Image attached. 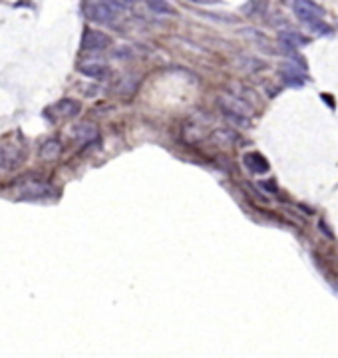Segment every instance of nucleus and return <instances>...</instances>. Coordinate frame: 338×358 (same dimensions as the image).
I'll use <instances>...</instances> for the list:
<instances>
[{
    "label": "nucleus",
    "instance_id": "10",
    "mask_svg": "<svg viewBox=\"0 0 338 358\" xmlns=\"http://www.w3.org/2000/svg\"><path fill=\"white\" fill-rule=\"evenodd\" d=\"M237 134L235 132H231V130H215L213 134H211V141H213L215 145H221V147H229V145H233V143H237Z\"/></svg>",
    "mask_w": 338,
    "mask_h": 358
},
{
    "label": "nucleus",
    "instance_id": "15",
    "mask_svg": "<svg viewBox=\"0 0 338 358\" xmlns=\"http://www.w3.org/2000/svg\"><path fill=\"white\" fill-rule=\"evenodd\" d=\"M279 40L283 42V44L287 46V48H299V46H303V44H306V38H303L299 32H281L279 34Z\"/></svg>",
    "mask_w": 338,
    "mask_h": 358
},
{
    "label": "nucleus",
    "instance_id": "4",
    "mask_svg": "<svg viewBox=\"0 0 338 358\" xmlns=\"http://www.w3.org/2000/svg\"><path fill=\"white\" fill-rule=\"evenodd\" d=\"M110 46V38L100 30H86L82 36V50L86 52H101Z\"/></svg>",
    "mask_w": 338,
    "mask_h": 358
},
{
    "label": "nucleus",
    "instance_id": "18",
    "mask_svg": "<svg viewBox=\"0 0 338 358\" xmlns=\"http://www.w3.org/2000/svg\"><path fill=\"white\" fill-rule=\"evenodd\" d=\"M319 227H321V229L324 231V233H326V237H332V233H330V231L326 229V225H324V223H319Z\"/></svg>",
    "mask_w": 338,
    "mask_h": 358
},
{
    "label": "nucleus",
    "instance_id": "5",
    "mask_svg": "<svg viewBox=\"0 0 338 358\" xmlns=\"http://www.w3.org/2000/svg\"><path fill=\"white\" fill-rule=\"evenodd\" d=\"M24 159V153L16 145H0V167L4 170H12V167L20 165Z\"/></svg>",
    "mask_w": 338,
    "mask_h": 358
},
{
    "label": "nucleus",
    "instance_id": "3",
    "mask_svg": "<svg viewBox=\"0 0 338 358\" xmlns=\"http://www.w3.org/2000/svg\"><path fill=\"white\" fill-rule=\"evenodd\" d=\"M86 14L92 22L98 24H114L116 22V10H112L110 6H105L100 0H92V2L86 4Z\"/></svg>",
    "mask_w": 338,
    "mask_h": 358
},
{
    "label": "nucleus",
    "instance_id": "2",
    "mask_svg": "<svg viewBox=\"0 0 338 358\" xmlns=\"http://www.w3.org/2000/svg\"><path fill=\"white\" fill-rule=\"evenodd\" d=\"M221 110L225 114V118L229 121H233L235 125H241V128H247L249 125V108L237 98H225L221 100Z\"/></svg>",
    "mask_w": 338,
    "mask_h": 358
},
{
    "label": "nucleus",
    "instance_id": "6",
    "mask_svg": "<svg viewBox=\"0 0 338 358\" xmlns=\"http://www.w3.org/2000/svg\"><path fill=\"white\" fill-rule=\"evenodd\" d=\"M243 163L247 165V170L253 171L255 175H263V173L269 171V161H267L261 153H257V152L245 153V155H243Z\"/></svg>",
    "mask_w": 338,
    "mask_h": 358
},
{
    "label": "nucleus",
    "instance_id": "14",
    "mask_svg": "<svg viewBox=\"0 0 338 358\" xmlns=\"http://www.w3.org/2000/svg\"><path fill=\"white\" fill-rule=\"evenodd\" d=\"M145 4L150 10H153L155 14H161V16H173L175 14V8L167 2V0H145Z\"/></svg>",
    "mask_w": 338,
    "mask_h": 358
},
{
    "label": "nucleus",
    "instance_id": "13",
    "mask_svg": "<svg viewBox=\"0 0 338 358\" xmlns=\"http://www.w3.org/2000/svg\"><path fill=\"white\" fill-rule=\"evenodd\" d=\"M281 74H283V80H285L287 84H290V86H297V88H299V86H303V84H304V78H303L301 70L294 68V66H290V64L285 66Z\"/></svg>",
    "mask_w": 338,
    "mask_h": 358
},
{
    "label": "nucleus",
    "instance_id": "9",
    "mask_svg": "<svg viewBox=\"0 0 338 358\" xmlns=\"http://www.w3.org/2000/svg\"><path fill=\"white\" fill-rule=\"evenodd\" d=\"M72 132H74V137L80 139V141H84V143H88V141H92V139L98 137V128H96L94 123H88V121H82V123L74 125Z\"/></svg>",
    "mask_w": 338,
    "mask_h": 358
},
{
    "label": "nucleus",
    "instance_id": "12",
    "mask_svg": "<svg viewBox=\"0 0 338 358\" xmlns=\"http://www.w3.org/2000/svg\"><path fill=\"white\" fill-rule=\"evenodd\" d=\"M48 193H52V189L44 183H28L22 189V195L28 197V199H38V197H44Z\"/></svg>",
    "mask_w": 338,
    "mask_h": 358
},
{
    "label": "nucleus",
    "instance_id": "17",
    "mask_svg": "<svg viewBox=\"0 0 338 358\" xmlns=\"http://www.w3.org/2000/svg\"><path fill=\"white\" fill-rule=\"evenodd\" d=\"M310 30L312 32H316V34H330L332 30H330V26H326L324 22H316L314 26H310Z\"/></svg>",
    "mask_w": 338,
    "mask_h": 358
},
{
    "label": "nucleus",
    "instance_id": "8",
    "mask_svg": "<svg viewBox=\"0 0 338 358\" xmlns=\"http://www.w3.org/2000/svg\"><path fill=\"white\" fill-rule=\"evenodd\" d=\"M80 110H82L80 102L70 100V98L60 100V102L56 103V106H54V112H56L60 118H74V116H78V114H80Z\"/></svg>",
    "mask_w": 338,
    "mask_h": 358
},
{
    "label": "nucleus",
    "instance_id": "11",
    "mask_svg": "<svg viewBox=\"0 0 338 358\" xmlns=\"http://www.w3.org/2000/svg\"><path fill=\"white\" fill-rule=\"evenodd\" d=\"M62 152V145L58 139H46L40 145V157L42 159H56Z\"/></svg>",
    "mask_w": 338,
    "mask_h": 358
},
{
    "label": "nucleus",
    "instance_id": "19",
    "mask_svg": "<svg viewBox=\"0 0 338 358\" xmlns=\"http://www.w3.org/2000/svg\"><path fill=\"white\" fill-rule=\"evenodd\" d=\"M121 2H123V4H125V6H128V8H130V6H132V4H134V2H135V0H121Z\"/></svg>",
    "mask_w": 338,
    "mask_h": 358
},
{
    "label": "nucleus",
    "instance_id": "1",
    "mask_svg": "<svg viewBox=\"0 0 338 358\" xmlns=\"http://www.w3.org/2000/svg\"><path fill=\"white\" fill-rule=\"evenodd\" d=\"M292 12L301 22H304L308 26H314L316 22H322V18H324V10L316 2H312V0H294Z\"/></svg>",
    "mask_w": 338,
    "mask_h": 358
},
{
    "label": "nucleus",
    "instance_id": "16",
    "mask_svg": "<svg viewBox=\"0 0 338 358\" xmlns=\"http://www.w3.org/2000/svg\"><path fill=\"white\" fill-rule=\"evenodd\" d=\"M100 2H103L105 6H110L112 10H116V12H121V10H125L128 6H125L121 0H100Z\"/></svg>",
    "mask_w": 338,
    "mask_h": 358
},
{
    "label": "nucleus",
    "instance_id": "7",
    "mask_svg": "<svg viewBox=\"0 0 338 358\" xmlns=\"http://www.w3.org/2000/svg\"><path fill=\"white\" fill-rule=\"evenodd\" d=\"M80 72L92 80H105L110 76V68L101 64V62H86V64L80 66Z\"/></svg>",
    "mask_w": 338,
    "mask_h": 358
}]
</instances>
